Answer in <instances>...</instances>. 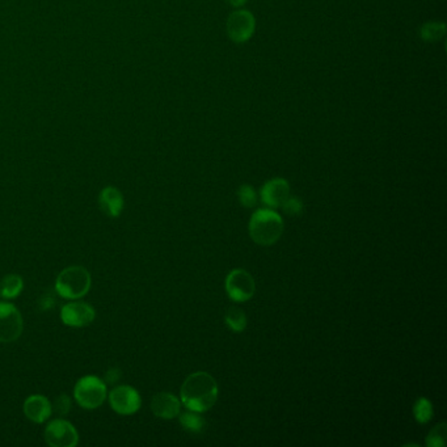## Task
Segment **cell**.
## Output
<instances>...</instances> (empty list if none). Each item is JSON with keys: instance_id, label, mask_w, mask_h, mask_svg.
<instances>
[{"instance_id": "cell-1", "label": "cell", "mask_w": 447, "mask_h": 447, "mask_svg": "<svg viewBox=\"0 0 447 447\" xmlns=\"http://www.w3.org/2000/svg\"><path fill=\"white\" fill-rule=\"evenodd\" d=\"M180 395L182 404L191 412H206L216 404L218 384L210 374L199 372L185 379Z\"/></svg>"}, {"instance_id": "cell-22", "label": "cell", "mask_w": 447, "mask_h": 447, "mask_svg": "<svg viewBox=\"0 0 447 447\" xmlns=\"http://www.w3.org/2000/svg\"><path fill=\"white\" fill-rule=\"evenodd\" d=\"M51 408L56 414L58 416H66L71 408V400L67 396L66 394H62L59 395L58 398L56 399L54 404H51Z\"/></svg>"}, {"instance_id": "cell-9", "label": "cell", "mask_w": 447, "mask_h": 447, "mask_svg": "<svg viewBox=\"0 0 447 447\" xmlns=\"http://www.w3.org/2000/svg\"><path fill=\"white\" fill-rule=\"evenodd\" d=\"M95 308L85 302H70L61 310V320L67 327H87L95 320Z\"/></svg>"}, {"instance_id": "cell-17", "label": "cell", "mask_w": 447, "mask_h": 447, "mask_svg": "<svg viewBox=\"0 0 447 447\" xmlns=\"http://www.w3.org/2000/svg\"><path fill=\"white\" fill-rule=\"evenodd\" d=\"M433 406H431V400L426 398H420L414 406V419L420 424L429 423L433 417Z\"/></svg>"}, {"instance_id": "cell-18", "label": "cell", "mask_w": 447, "mask_h": 447, "mask_svg": "<svg viewBox=\"0 0 447 447\" xmlns=\"http://www.w3.org/2000/svg\"><path fill=\"white\" fill-rule=\"evenodd\" d=\"M180 423L185 431H191V433H201L205 428V420L197 414V412L182 414L180 416Z\"/></svg>"}, {"instance_id": "cell-7", "label": "cell", "mask_w": 447, "mask_h": 447, "mask_svg": "<svg viewBox=\"0 0 447 447\" xmlns=\"http://www.w3.org/2000/svg\"><path fill=\"white\" fill-rule=\"evenodd\" d=\"M224 288L233 302H246L253 297L256 285L253 277L244 269H233L227 275Z\"/></svg>"}, {"instance_id": "cell-3", "label": "cell", "mask_w": 447, "mask_h": 447, "mask_svg": "<svg viewBox=\"0 0 447 447\" xmlns=\"http://www.w3.org/2000/svg\"><path fill=\"white\" fill-rule=\"evenodd\" d=\"M91 274L83 266H68L63 269L56 281L59 297L76 300L83 298L91 289Z\"/></svg>"}, {"instance_id": "cell-15", "label": "cell", "mask_w": 447, "mask_h": 447, "mask_svg": "<svg viewBox=\"0 0 447 447\" xmlns=\"http://www.w3.org/2000/svg\"><path fill=\"white\" fill-rule=\"evenodd\" d=\"M24 289V281L19 274H9L3 278L0 286V295L1 298H17Z\"/></svg>"}, {"instance_id": "cell-10", "label": "cell", "mask_w": 447, "mask_h": 447, "mask_svg": "<svg viewBox=\"0 0 447 447\" xmlns=\"http://www.w3.org/2000/svg\"><path fill=\"white\" fill-rule=\"evenodd\" d=\"M255 29V19L248 11H236L227 20V32L233 41L248 40Z\"/></svg>"}, {"instance_id": "cell-11", "label": "cell", "mask_w": 447, "mask_h": 447, "mask_svg": "<svg viewBox=\"0 0 447 447\" xmlns=\"http://www.w3.org/2000/svg\"><path fill=\"white\" fill-rule=\"evenodd\" d=\"M290 197V186L283 179H273L265 182L261 189V199L269 207H281Z\"/></svg>"}, {"instance_id": "cell-24", "label": "cell", "mask_w": 447, "mask_h": 447, "mask_svg": "<svg viewBox=\"0 0 447 447\" xmlns=\"http://www.w3.org/2000/svg\"><path fill=\"white\" fill-rule=\"evenodd\" d=\"M112 375H113V370H110V372H108V374H107V377H112ZM118 378H120V375H115V378H113V379H109V378H107V382L113 383V382H116Z\"/></svg>"}, {"instance_id": "cell-14", "label": "cell", "mask_w": 447, "mask_h": 447, "mask_svg": "<svg viewBox=\"0 0 447 447\" xmlns=\"http://www.w3.org/2000/svg\"><path fill=\"white\" fill-rule=\"evenodd\" d=\"M99 205L105 216L118 218L124 210V196L115 186H107L100 191Z\"/></svg>"}, {"instance_id": "cell-4", "label": "cell", "mask_w": 447, "mask_h": 447, "mask_svg": "<svg viewBox=\"0 0 447 447\" xmlns=\"http://www.w3.org/2000/svg\"><path fill=\"white\" fill-rule=\"evenodd\" d=\"M74 398L84 409H96L108 398L107 383L96 375H85L76 382Z\"/></svg>"}, {"instance_id": "cell-8", "label": "cell", "mask_w": 447, "mask_h": 447, "mask_svg": "<svg viewBox=\"0 0 447 447\" xmlns=\"http://www.w3.org/2000/svg\"><path fill=\"white\" fill-rule=\"evenodd\" d=\"M108 398L112 409L121 416H130L141 409V395L132 386H117L110 391Z\"/></svg>"}, {"instance_id": "cell-13", "label": "cell", "mask_w": 447, "mask_h": 447, "mask_svg": "<svg viewBox=\"0 0 447 447\" xmlns=\"http://www.w3.org/2000/svg\"><path fill=\"white\" fill-rule=\"evenodd\" d=\"M24 414L31 421L43 424L48 421L53 414V408L49 399L43 395H31L24 401Z\"/></svg>"}, {"instance_id": "cell-25", "label": "cell", "mask_w": 447, "mask_h": 447, "mask_svg": "<svg viewBox=\"0 0 447 447\" xmlns=\"http://www.w3.org/2000/svg\"><path fill=\"white\" fill-rule=\"evenodd\" d=\"M230 3L233 4V6H241V4L246 3V0H230Z\"/></svg>"}, {"instance_id": "cell-23", "label": "cell", "mask_w": 447, "mask_h": 447, "mask_svg": "<svg viewBox=\"0 0 447 447\" xmlns=\"http://www.w3.org/2000/svg\"><path fill=\"white\" fill-rule=\"evenodd\" d=\"M439 25L428 24L424 26L423 36L425 40H437L439 36L443 34V29H438Z\"/></svg>"}, {"instance_id": "cell-6", "label": "cell", "mask_w": 447, "mask_h": 447, "mask_svg": "<svg viewBox=\"0 0 447 447\" xmlns=\"http://www.w3.org/2000/svg\"><path fill=\"white\" fill-rule=\"evenodd\" d=\"M43 438L51 447H75L79 443L78 431L65 419L50 421L43 431Z\"/></svg>"}, {"instance_id": "cell-16", "label": "cell", "mask_w": 447, "mask_h": 447, "mask_svg": "<svg viewBox=\"0 0 447 447\" xmlns=\"http://www.w3.org/2000/svg\"><path fill=\"white\" fill-rule=\"evenodd\" d=\"M224 320L231 331L238 332V333L244 331L248 324L247 316L243 312V310L238 307H230Z\"/></svg>"}, {"instance_id": "cell-20", "label": "cell", "mask_w": 447, "mask_h": 447, "mask_svg": "<svg viewBox=\"0 0 447 447\" xmlns=\"http://www.w3.org/2000/svg\"><path fill=\"white\" fill-rule=\"evenodd\" d=\"M238 196L241 199V204L244 207H253L257 204L256 191L251 185H241V189L238 191Z\"/></svg>"}, {"instance_id": "cell-12", "label": "cell", "mask_w": 447, "mask_h": 447, "mask_svg": "<svg viewBox=\"0 0 447 447\" xmlns=\"http://www.w3.org/2000/svg\"><path fill=\"white\" fill-rule=\"evenodd\" d=\"M151 409L159 419L172 420L180 414L182 403L179 399L174 396V394L160 392L152 398Z\"/></svg>"}, {"instance_id": "cell-21", "label": "cell", "mask_w": 447, "mask_h": 447, "mask_svg": "<svg viewBox=\"0 0 447 447\" xmlns=\"http://www.w3.org/2000/svg\"><path fill=\"white\" fill-rule=\"evenodd\" d=\"M282 209L286 214L289 216H297L299 214H302V210H303V202L297 197H289L283 202Z\"/></svg>"}, {"instance_id": "cell-5", "label": "cell", "mask_w": 447, "mask_h": 447, "mask_svg": "<svg viewBox=\"0 0 447 447\" xmlns=\"http://www.w3.org/2000/svg\"><path fill=\"white\" fill-rule=\"evenodd\" d=\"M24 330L23 316L17 307L9 302H0V342L16 341Z\"/></svg>"}, {"instance_id": "cell-19", "label": "cell", "mask_w": 447, "mask_h": 447, "mask_svg": "<svg viewBox=\"0 0 447 447\" xmlns=\"http://www.w3.org/2000/svg\"><path fill=\"white\" fill-rule=\"evenodd\" d=\"M446 433V424L441 423L437 426H434L426 438V445L429 447H445Z\"/></svg>"}, {"instance_id": "cell-2", "label": "cell", "mask_w": 447, "mask_h": 447, "mask_svg": "<svg viewBox=\"0 0 447 447\" xmlns=\"http://www.w3.org/2000/svg\"><path fill=\"white\" fill-rule=\"evenodd\" d=\"M249 235L260 246H272L280 241L283 232V221L273 210L258 209L249 221Z\"/></svg>"}]
</instances>
